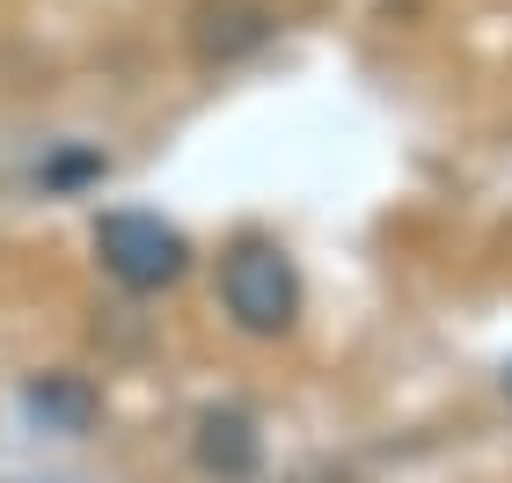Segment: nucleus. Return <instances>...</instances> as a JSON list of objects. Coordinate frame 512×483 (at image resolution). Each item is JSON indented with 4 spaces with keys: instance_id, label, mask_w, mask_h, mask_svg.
<instances>
[{
    "instance_id": "f03ea898",
    "label": "nucleus",
    "mask_w": 512,
    "mask_h": 483,
    "mask_svg": "<svg viewBox=\"0 0 512 483\" xmlns=\"http://www.w3.org/2000/svg\"><path fill=\"white\" fill-rule=\"evenodd\" d=\"M96 257H103V271H110L118 286L161 293V286H176L183 271H191V242H183L161 213L125 205V213H103V220H96Z\"/></svg>"
},
{
    "instance_id": "7ed1b4c3",
    "label": "nucleus",
    "mask_w": 512,
    "mask_h": 483,
    "mask_svg": "<svg viewBox=\"0 0 512 483\" xmlns=\"http://www.w3.org/2000/svg\"><path fill=\"white\" fill-rule=\"evenodd\" d=\"M264 37H271V15L256 8V0H205L198 22H191V44H198L205 66L242 59V52H256Z\"/></svg>"
},
{
    "instance_id": "f257e3e1",
    "label": "nucleus",
    "mask_w": 512,
    "mask_h": 483,
    "mask_svg": "<svg viewBox=\"0 0 512 483\" xmlns=\"http://www.w3.org/2000/svg\"><path fill=\"white\" fill-rule=\"evenodd\" d=\"M220 301L249 337H278V330H293V315H300V271L278 242L249 235V242L227 249V264H220Z\"/></svg>"
},
{
    "instance_id": "39448f33",
    "label": "nucleus",
    "mask_w": 512,
    "mask_h": 483,
    "mask_svg": "<svg viewBox=\"0 0 512 483\" xmlns=\"http://www.w3.org/2000/svg\"><path fill=\"white\" fill-rule=\"evenodd\" d=\"M198 462L213 476H249L256 469V425L242 418V410H205L198 425Z\"/></svg>"
},
{
    "instance_id": "20e7f679",
    "label": "nucleus",
    "mask_w": 512,
    "mask_h": 483,
    "mask_svg": "<svg viewBox=\"0 0 512 483\" xmlns=\"http://www.w3.org/2000/svg\"><path fill=\"white\" fill-rule=\"evenodd\" d=\"M22 410H30L44 432H88L96 410H103V396L81 374H37L30 388H22Z\"/></svg>"
}]
</instances>
